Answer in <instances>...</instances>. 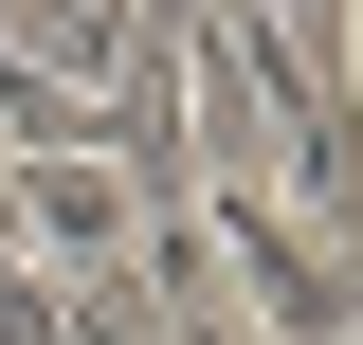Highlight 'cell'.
<instances>
[{"label": "cell", "instance_id": "1", "mask_svg": "<svg viewBox=\"0 0 363 345\" xmlns=\"http://www.w3.org/2000/svg\"><path fill=\"white\" fill-rule=\"evenodd\" d=\"M145 218H164V200H145V182L109 164V146H37V164H18V218H0V236H18L37 273H73V291H91V273H128V255H145Z\"/></svg>", "mask_w": 363, "mask_h": 345}]
</instances>
